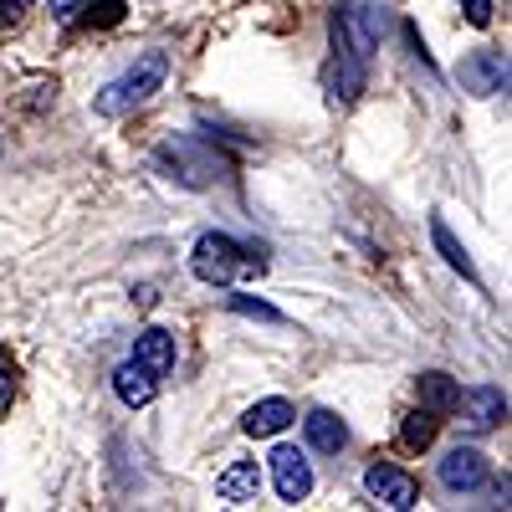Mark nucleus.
Returning <instances> with one entry per match:
<instances>
[{"mask_svg":"<svg viewBox=\"0 0 512 512\" xmlns=\"http://www.w3.org/2000/svg\"><path fill=\"white\" fill-rule=\"evenodd\" d=\"M164 77H169V57H164V52H144L123 77L108 82L93 108H98L103 118H123V113H134L139 103H149V98L164 88Z\"/></svg>","mask_w":512,"mask_h":512,"instance_id":"nucleus-1","label":"nucleus"},{"mask_svg":"<svg viewBox=\"0 0 512 512\" xmlns=\"http://www.w3.org/2000/svg\"><path fill=\"white\" fill-rule=\"evenodd\" d=\"M190 272H195L205 287H231V282H236V277H246V272L262 277V272H267V262H262V256H246L231 236L205 231V236L195 241V251H190Z\"/></svg>","mask_w":512,"mask_h":512,"instance_id":"nucleus-2","label":"nucleus"},{"mask_svg":"<svg viewBox=\"0 0 512 512\" xmlns=\"http://www.w3.org/2000/svg\"><path fill=\"white\" fill-rule=\"evenodd\" d=\"M154 159H159V169H169V180H180L190 190H205L226 175V159L216 149H205L200 139H169V144H159Z\"/></svg>","mask_w":512,"mask_h":512,"instance_id":"nucleus-3","label":"nucleus"},{"mask_svg":"<svg viewBox=\"0 0 512 512\" xmlns=\"http://www.w3.org/2000/svg\"><path fill=\"white\" fill-rule=\"evenodd\" d=\"M328 31H333V47H344V52H354V57H374L379 52V41H384V31H390V16H384L379 6H338L333 11V21H328Z\"/></svg>","mask_w":512,"mask_h":512,"instance_id":"nucleus-4","label":"nucleus"},{"mask_svg":"<svg viewBox=\"0 0 512 512\" xmlns=\"http://www.w3.org/2000/svg\"><path fill=\"white\" fill-rule=\"evenodd\" d=\"M456 82H461L472 98L507 93V57H502V52H472V57L456 67Z\"/></svg>","mask_w":512,"mask_h":512,"instance_id":"nucleus-5","label":"nucleus"},{"mask_svg":"<svg viewBox=\"0 0 512 512\" xmlns=\"http://www.w3.org/2000/svg\"><path fill=\"white\" fill-rule=\"evenodd\" d=\"M364 487H369V497H374V502L395 507V512H410V507H415V497H420L415 477H410V472H400V466H390V461L369 466V472H364Z\"/></svg>","mask_w":512,"mask_h":512,"instance_id":"nucleus-6","label":"nucleus"},{"mask_svg":"<svg viewBox=\"0 0 512 512\" xmlns=\"http://www.w3.org/2000/svg\"><path fill=\"white\" fill-rule=\"evenodd\" d=\"M487 477H492V466L477 446H456V451L441 456V487L446 492H477Z\"/></svg>","mask_w":512,"mask_h":512,"instance_id":"nucleus-7","label":"nucleus"},{"mask_svg":"<svg viewBox=\"0 0 512 512\" xmlns=\"http://www.w3.org/2000/svg\"><path fill=\"white\" fill-rule=\"evenodd\" d=\"M466 431H497V425L507 420V395L497 390V384H477V390H466L456 400Z\"/></svg>","mask_w":512,"mask_h":512,"instance_id":"nucleus-8","label":"nucleus"},{"mask_svg":"<svg viewBox=\"0 0 512 512\" xmlns=\"http://www.w3.org/2000/svg\"><path fill=\"white\" fill-rule=\"evenodd\" d=\"M272 477H277V497L282 502H303L313 492V466L297 446H277L272 451Z\"/></svg>","mask_w":512,"mask_h":512,"instance_id":"nucleus-9","label":"nucleus"},{"mask_svg":"<svg viewBox=\"0 0 512 512\" xmlns=\"http://www.w3.org/2000/svg\"><path fill=\"white\" fill-rule=\"evenodd\" d=\"M292 420H297V410H292L287 400H262V405H251V410H246L241 431H246L251 441H267V436H282Z\"/></svg>","mask_w":512,"mask_h":512,"instance_id":"nucleus-10","label":"nucleus"},{"mask_svg":"<svg viewBox=\"0 0 512 512\" xmlns=\"http://www.w3.org/2000/svg\"><path fill=\"white\" fill-rule=\"evenodd\" d=\"M134 364H144L154 379L175 369V333H164V328H149L134 338Z\"/></svg>","mask_w":512,"mask_h":512,"instance_id":"nucleus-11","label":"nucleus"},{"mask_svg":"<svg viewBox=\"0 0 512 512\" xmlns=\"http://www.w3.org/2000/svg\"><path fill=\"white\" fill-rule=\"evenodd\" d=\"M303 436H308V446L313 451H323V456H338L349 446V425L338 420L333 410H313L308 420H303Z\"/></svg>","mask_w":512,"mask_h":512,"instance_id":"nucleus-12","label":"nucleus"},{"mask_svg":"<svg viewBox=\"0 0 512 512\" xmlns=\"http://www.w3.org/2000/svg\"><path fill=\"white\" fill-rule=\"evenodd\" d=\"M262 492V472H256V461H231L226 472L216 477V497L221 502H256Z\"/></svg>","mask_w":512,"mask_h":512,"instance_id":"nucleus-13","label":"nucleus"},{"mask_svg":"<svg viewBox=\"0 0 512 512\" xmlns=\"http://www.w3.org/2000/svg\"><path fill=\"white\" fill-rule=\"evenodd\" d=\"M415 390H420V405L431 410V415H451L456 400H461V384H456L451 374H441V369H425V374L415 379Z\"/></svg>","mask_w":512,"mask_h":512,"instance_id":"nucleus-14","label":"nucleus"},{"mask_svg":"<svg viewBox=\"0 0 512 512\" xmlns=\"http://www.w3.org/2000/svg\"><path fill=\"white\" fill-rule=\"evenodd\" d=\"M113 390H118V400L123 405H149L154 400V374L144 369V364H134V359H128V364H118L113 369Z\"/></svg>","mask_w":512,"mask_h":512,"instance_id":"nucleus-15","label":"nucleus"},{"mask_svg":"<svg viewBox=\"0 0 512 512\" xmlns=\"http://www.w3.org/2000/svg\"><path fill=\"white\" fill-rule=\"evenodd\" d=\"M400 441L410 446V451H431V441H436V415L431 410H410L405 420H400Z\"/></svg>","mask_w":512,"mask_h":512,"instance_id":"nucleus-16","label":"nucleus"},{"mask_svg":"<svg viewBox=\"0 0 512 512\" xmlns=\"http://www.w3.org/2000/svg\"><path fill=\"white\" fill-rule=\"evenodd\" d=\"M431 236H436V246H441V256H446V262L466 277V282H477V267H472V256H466V246L451 236V226L446 221H431Z\"/></svg>","mask_w":512,"mask_h":512,"instance_id":"nucleus-17","label":"nucleus"},{"mask_svg":"<svg viewBox=\"0 0 512 512\" xmlns=\"http://www.w3.org/2000/svg\"><path fill=\"white\" fill-rule=\"evenodd\" d=\"M11 400H16V364H11L6 349H0V415L11 410Z\"/></svg>","mask_w":512,"mask_h":512,"instance_id":"nucleus-18","label":"nucleus"},{"mask_svg":"<svg viewBox=\"0 0 512 512\" xmlns=\"http://www.w3.org/2000/svg\"><path fill=\"white\" fill-rule=\"evenodd\" d=\"M231 308L246 313V318H262V323H282V313L272 303H256V297H231Z\"/></svg>","mask_w":512,"mask_h":512,"instance_id":"nucleus-19","label":"nucleus"},{"mask_svg":"<svg viewBox=\"0 0 512 512\" xmlns=\"http://www.w3.org/2000/svg\"><path fill=\"white\" fill-rule=\"evenodd\" d=\"M82 11H88V0H52V16H57V26H72Z\"/></svg>","mask_w":512,"mask_h":512,"instance_id":"nucleus-20","label":"nucleus"},{"mask_svg":"<svg viewBox=\"0 0 512 512\" xmlns=\"http://www.w3.org/2000/svg\"><path fill=\"white\" fill-rule=\"evenodd\" d=\"M461 11H466V21H472V26H487L492 21V0H461Z\"/></svg>","mask_w":512,"mask_h":512,"instance_id":"nucleus-21","label":"nucleus"},{"mask_svg":"<svg viewBox=\"0 0 512 512\" xmlns=\"http://www.w3.org/2000/svg\"><path fill=\"white\" fill-rule=\"evenodd\" d=\"M93 21L98 26H118L123 21V6H118V0H103V6H93Z\"/></svg>","mask_w":512,"mask_h":512,"instance_id":"nucleus-22","label":"nucleus"},{"mask_svg":"<svg viewBox=\"0 0 512 512\" xmlns=\"http://www.w3.org/2000/svg\"><path fill=\"white\" fill-rule=\"evenodd\" d=\"M16 11H21V6H16V0H0V31H6V26L16 21Z\"/></svg>","mask_w":512,"mask_h":512,"instance_id":"nucleus-23","label":"nucleus"}]
</instances>
